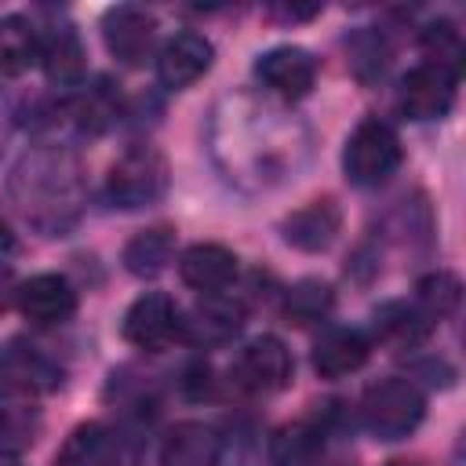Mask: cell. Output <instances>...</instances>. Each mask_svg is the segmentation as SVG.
<instances>
[{"mask_svg":"<svg viewBox=\"0 0 466 466\" xmlns=\"http://www.w3.org/2000/svg\"><path fill=\"white\" fill-rule=\"evenodd\" d=\"M66 371L55 357H47L40 346L25 339H11L0 346V390L18 397H40L55 393L62 386Z\"/></svg>","mask_w":466,"mask_h":466,"instance_id":"9","label":"cell"},{"mask_svg":"<svg viewBox=\"0 0 466 466\" xmlns=\"http://www.w3.org/2000/svg\"><path fill=\"white\" fill-rule=\"evenodd\" d=\"M422 47H426V58L459 69L462 40H459V29H455L451 22H430V25L422 29Z\"/></svg>","mask_w":466,"mask_h":466,"instance_id":"30","label":"cell"},{"mask_svg":"<svg viewBox=\"0 0 466 466\" xmlns=\"http://www.w3.org/2000/svg\"><path fill=\"white\" fill-rule=\"evenodd\" d=\"M15 291H18V284H15V277H11V269L7 266H0V309L15 299Z\"/></svg>","mask_w":466,"mask_h":466,"instance_id":"31","label":"cell"},{"mask_svg":"<svg viewBox=\"0 0 466 466\" xmlns=\"http://www.w3.org/2000/svg\"><path fill=\"white\" fill-rule=\"evenodd\" d=\"M339 229H342V211H339L335 200H313V204H306V208H295V211L280 222L284 240H288L291 248H299V251H309V255L328 251V248L335 244Z\"/></svg>","mask_w":466,"mask_h":466,"instance_id":"17","label":"cell"},{"mask_svg":"<svg viewBox=\"0 0 466 466\" xmlns=\"http://www.w3.org/2000/svg\"><path fill=\"white\" fill-rule=\"evenodd\" d=\"M55 466H124L120 441L102 422H80L58 448Z\"/></svg>","mask_w":466,"mask_h":466,"instance_id":"20","label":"cell"},{"mask_svg":"<svg viewBox=\"0 0 466 466\" xmlns=\"http://www.w3.org/2000/svg\"><path fill=\"white\" fill-rule=\"evenodd\" d=\"M331 306H335L331 284H324L317 277H306V280H299V284H291L284 291V306L280 309H284L288 324L306 328V324H320L331 313Z\"/></svg>","mask_w":466,"mask_h":466,"instance_id":"28","label":"cell"},{"mask_svg":"<svg viewBox=\"0 0 466 466\" xmlns=\"http://www.w3.org/2000/svg\"><path fill=\"white\" fill-rule=\"evenodd\" d=\"M255 80L269 95H277L284 102H299L317 84V58L306 47H295V44L269 47L255 58Z\"/></svg>","mask_w":466,"mask_h":466,"instance_id":"11","label":"cell"},{"mask_svg":"<svg viewBox=\"0 0 466 466\" xmlns=\"http://www.w3.org/2000/svg\"><path fill=\"white\" fill-rule=\"evenodd\" d=\"M11 197L33 229L47 237L66 233L84 208L80 160L58 142L29 149L11 175Z\"/></svg>","mask_w":466,"mask_h":466,"instance_id":"2","label":"cell"},{"mask_svg":"<svg viewBox=\"0 0 466 466\" xmlns=\"http://www.w3.org/2000/svg\"><path fill=\"white\" fill-rule=\"evenodd\" d=\"M62 116H66L76 131L98 135V131H106L109 124H116V116H120V95L113 91L109 80H98L95 87H87V91H80L76 98L62 102Z\"/></svg>","mask_w":466,"mask_h":466,"instance_id":"24","label":"cell"},{"mask_svg":"<svg viewBox=\"0 0 466 466\" xmlns=\"http://www.w3.org/2000/svg\"><path fill=\"white\" fill-rule=\"evenodd\" d=\"M40 58V33L29 18L22 15H4L0 18V80L22 76L29 66Z\"/></svg>","mask_w":466,"mask_h":466,"instance_id":"25","label":"cell"},{"mask_svg":"<svg viewBox=\"0 0 466 466\" xmlns=\"http://www.w3.org/2000/svg\"><path fill=\"white\" fill-rule=\"evenodd\" d=\"M120 335L142 353H160L182 342V309L164 291H146L127 306L120 320Z\"/></svg>","mask_w":466,"mask_h":466,"instance_id":"7","label":"cell"},{"mask_svg":"<svg viewBox=\"0 0 466 466\" xmlns=\"http://www.w3.org/2000/svg\"><path fill=\"white\" fill-rule=\"evenodd\" d=\"M102 40L120 66H146L157 47V15L138 4H116L102 15Z\"/></svg>","mask_w":466,"mask_h":466,"instance_id":"10","label":"cell"},{"mask_svg":"<svg viewBox=\"0 0 466 466\" xmlns=\"http://www.w3.org/2000/svg\"><path fill=\"white\" fill-rule=\"evenodd\" d=\"M4 142H7V120H4V113H0V153H4Z\"/></svg>","mask_w":466,"mask_h":466,"instance_id":"34","label":"cell"},{"mask_svg":"<svg viewBox=\"0 0 466 466\" xmlns=\"http://www.w3.org/2000/svg\"><path fill=\"white\" fill-rule=\"evenodd\" d=\"M320 7L313 4V7H273V15H280V18H288V22H299V18H313Z\"/></svg>","mask_w":466,"mask_h":466,"instance_id":"32","label":"cell"},{"mask_svg":"<svg viewBox=\"0 0 466 466\" xmlns=\"http://www.w3.org/2000/svg\"><path fill=\"white\" fill-rule=\"evenodd\" d=\"M459 299H462V280L455 273H448V269H433L415 284V299L411 302L430 324H437V320H444V317H451L459 309Z\"/></svg>","mask_w":466,"mask_h":466,"instance_id":"27","label":"cell"},{"mask_svg":"<svg viewBox=\"0 0 466 466\" xmlns=\"http://www.w3.org/2000/svg\"><path fill=\"white\" fill-rule=\"evenodd\" d=\"M167 182H171V167H167V157L157 149V146H127L106 171V200L120 211H138V208H149L157 204L164 193H167Z\"/></svg>","mask_w":466,"mask_h":466,"instance_id":"3","label":"cell"},{"mask_svg":"<svg viewBox=\"0 0 466 466\" xmlns=\"http://www.w3.org/2000/svg\"><path fill=\"white\" fill-rule=\"evenodd\" d=\"M222 459V437L215 426L186 419L167 430L160 441V466H218Z\"/></svg>","mask_w":466,"mask_h":466,"instance_id":"19","label":"cell"},{"mask_svg":"<svg viewBox=\"0 0 466 466\" xmlns=\"http://www.w3.org/2000/svg\"><path fill=\"white\" fill-rule=\"evenodd\" d=\"M40 33V29H36ZM40 69L51 84L58 87H76L87 73V51H84V40L76 33L73 22H51L44 33H40Z\"/></svg>","mask_w":466,"mask_h":466,"instance_id":"14","label":"cell"},{"mask_svg":"<svg viewBox=\"0 0 466 466\" xmlns=\"http://www.w3.org/2000/svg\"><path fill=\"white\" fill-rule=\"evenodd\" d=\"M178 277L200 295H222L237 280V255L226 244L200 240L178 255Z\"/></svg>","mask_w":466,"mask_h":466,"instance_id":"16","label":"cell"},{"mask_svg":"<svg viewBox=\"0 0 466 466\" xmlns=\"http://www.w3.org/2000/svg\"><path fill=\"white\" fill-rule=\"evenodd\" d=\"M350 62H353V73L360 80H371L386 69V40L371 29H360L353 40H350Z\"/></svg>","mask_w":466,"mask_h":466,"instance_id":"29","label":"cell"},{"mask_svg":"<svg viewBox=\"0 0 466 466\" xmlns=\"http://www.w3.org/2000/svg\"><path fill=\"white\" fill-rule=\"evenodd\" d=\"M15 302L36 328H58L76 313V288L62 273H36L18 284Z\"/></svg>","mask_w":466,"mask_h":466,"instance_id":"13","label":"cell"},{"mask_svg":"<svg viewBox=\"0 0 466 466\" xmlns=\"http://www.w3.org/2000/svg\"><path fill=\"white\" fill-rule=\"evenodd\" d=\"M404 160L400 149V135L393 131V124L379 120V116H364L342 149V171L350 178V186L357 189H379L382 182H390L397 175Z\"/></svg>","mask_w":466,"mask_h":466,"instance_id":"5","label":"cell"},{"mask_svg":"<svg viewBox=\"0 0 466 466\" xmlns=\"http://www.w3.org/2000/svg\"><path fill=\"white\" fill-rule=\"evenodd\" d=\"M295 375V360H291V350L277 339V335H258L251 339L237 360H233V382L244 390V393H255V397H269V393H280Z\"/></svg>","mask_w":466,"mask_h":466,"instance_id":"8","label":"cell"},{"mask_svg":"<svg viewBox=\"0 0 466 466\" xmlns=\"http://www.w3.org/2000/svg\"><path fill=\"white\" fill-rule=\"evenodd\" d=\"M211 142L226 178L240 186H273L299 171L309 135L291 116L251 98H229L226 113H215Z\"/></svg>","mask_w":466,"mask_h":466,"instance_id":"1","label":"cell"},{"mask_svg":"<svg viewBox=\"0 0 466 466\" xmlns=\"http://www.w3.org/2000/svg\"><path fill=\"white\" fill-rule=\"evenodd\" d=\"M390 466H415V462H390Z\"/></svg>","mask_w":466,"mask_h":466,"instance_id":"35","label":"cell"},{"mask_svg":"<svg viewBox=\"0 0 466 466\" xmlns=\"http://www.w3.org/2000/svg\"><path fill=\"white\" fill-rule=\"evenodd\" d=\"M455 91H459V69L444 66V62H433V58H422L419 66H411L400 80V95H397V106L408 120H441L451 113L455 106Z\"/></svg>","mask_w":466,"mask_h":466,"instance_id":"6","label":"cell"},{"mask_svg":"<svg viewBox=\"0 0 466 466\" xmlns=\"http://www.w3.org/2000/svg\"><path fill=\"white\" fill-rule=\"evenodd\" d=\"M40 426L44 419L33 397L0 390V459H18L22 451H29L40 437Z\"/></svg>","mask_w":466,"mask_h":466,"instance_id":"21","label":"cell"},{"mask_svg":"<svg viewBox=\"0 0 466 466\" xmlns=\"http://www.w3.org/2000/svg\"><path fill=\"white\" fill-rule=\"evenodd\" d=\"M7 251H15V233H11V226L0 218V255H7Z\"/></svg>","mask_w":466,"mask_h":466,"instance_id":"33","label":"cell"},{"mask_svg":"<svg viewBox=\"0 0 466 466\" xmlns=\"http://www.w3.org/2000/svg\"><path fill=\"white\" fill-rule=\"evenodd\" d=\"M371 335L360 328H328L313 346V368L320 379H342L368 364Z\"/></svg>","mask_w":466,"mask_h":466,"instance_id":"18","label":"cell"},{"mask_svg":"<svg viewBox=\"0 0 466 466\" xmlns=\"http://www.w3.org/2000/svg\"><path fill=\"white\" fill-rule=\"evenodd\" d=\"M215 62V44L197 33V29H182L171 40L160 44L157 51V80L167 91H182L189 84H197Z\"/></svg>","mask_w":466,"mask_h":466,"instance_id":"12","label":"cell"},{"mask_svg":"<svg viewBox=\"0 0 466 466\" xmlns=\"http://www.w3.org/2000/svg\"><path fill=\"white\" fill-rule=\"evenodd\" d=\"M244 324V306L237 299L222 295H200V302L182 313V342L193 346H222L229 342Z\"/></svg>","mask_w":466,"mask_h":466,"instance_id":"15","label":"cell"},{"mask_svg":"<svg viewBox=\"0 0 466 466\" xmlns=\"http://www.w3.org/2000/svg\"><path fill=\"white\" fill-rule=\"evenodd\" d=\"M120 258H124V269L131 277L149 280V277L164 273L171 266V258H175V229L171 226H149V229L135 233L124 244V255Z\"/></svg>","mask_w":466,"mask_h":466,"instance_id":"23","label":"cell"},{"mask_svg":"<svg viewBox=\"0 0 466 466\" xmlns=\"http://www.w3.org/2000/svg\"><path fill=\"white\" fill-rule=\"evenodd\" d=\"M433 331V324L415 309V302H382L375 309V335L393 346H415Z\"/></svg>","mask_w":466,"mask_h":466,"instance_id":"26","label":"cell"},{"mask_svg":"<svg viewBox=\"0 0 466 466\" xmlns=\"http://www.w3.org/2000/svg\"><path fill=\"white\" fill-rule=\"evenodd\" d=\"M324 437L328 430L317 419H299L277 430L269 441V466H313L324 451Z\"/></svg>","mask_w":466,"mask_h":466,"instance_id":"22","label":"cell"},{"mask_svg":"<svg viewBox=\"0 0 466 466\" xmlns=\"http://www.w3.org/2000/svg\"><path fill=\"white\" fill-rule=\"evenodd\" d=\"M426 415V397L415 379L386 375L371 382L360 397V419L375 441H404L419 430Z\"/></svg>","mask_w":466,"mask_h":466,"instance_id":"4","label":"cell"}]
</instances>
